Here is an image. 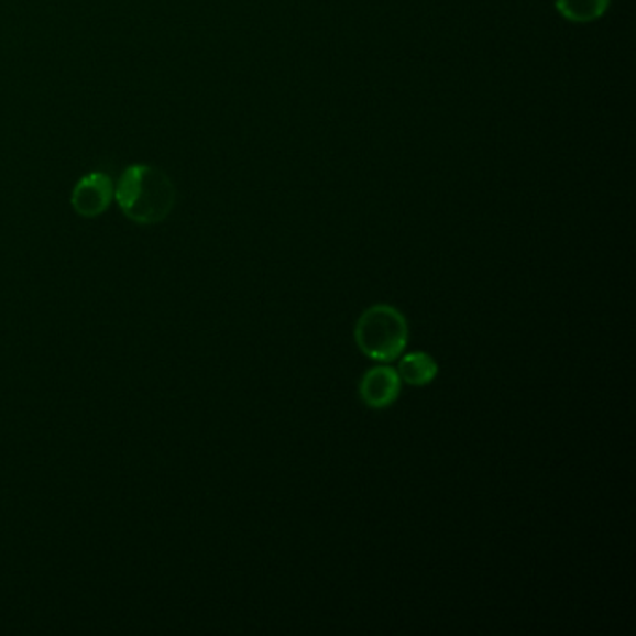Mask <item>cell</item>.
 <instances>
[{
    "mask_svg": "<svg viewBox=\"0 0 636 636\" xmlns=\"http://www.w3.org/2000/svg\"><path fill=\"white\" fill-rule=\"evenodd\" d=\"M611 7V0H557V10L571 23H592Z\"/></svg>",
    "mask_w": 636,
    "mask_h": 636,
    "instance_id": "cell-6",
    "label": "cell"
},
{
    "mask_svg": "<svg viewBox=\"0 0 636 636\" xmlns=\"http://www.w3.org/2000/svg\"><path fill=\"white\" fill-rule=\"evenodd\" d=\"M402 386L404 383L399 380L398 370L380 362L377 366L370 368L366 374L362 375L359 396L362 404L370 409H386L398 402Z\"/></svg>",
    "mask_w": 636,
    "mask_h": 636,
    "instance_id": "cell-4",
    "label": "cell"
},
{
    "mask_svg": "<svg viewBox=\"0 0 636 636\" xmlns=\"http://www.w3.org/2000/svg\"><path fill=\"white\" fill-rule=\"evenodd\" d=\"M398 375L404 385L428 386L439 375V364L426 351H409L398 359Z\"/></svg>",
    "mask_w": 636,
    "mask_h": 636,
    "instance_id": "cell-5",
    "label": "cell"
},
{
    "mask_svg": "<svg viewBox=\"0 0 636 636\" xmlns=\"http://www.w3.org/2000/svg\"><path fill=\"white\" fill-rule=\"evenodd\" d=\"M114 198L129 221L152 227L171 217L176 187L157 166L131 165L114 185Z\"/></svg>",
    "mask_w": 636,
    "mask_h": 636,
    "instance_id": "cell-1",
    "label": "cell"
},
{
    "mask_svg": "<svg viewBox=\"0 0 636 636\" xmlns=\"http://www.w3.org/2000/svg\"><path fill=\"white\" fill-rule=\"evenodd\" d=\"M357 348L375 362L391 364L404 355L409 343V324L396 306L380 303L359 316L355 325Z\"/></svg>",
    "mask_w": 636,
    "mask_h": 636,
    "instance_id": "cell-2",
    "label": "cell"
},
{
    "mask_svg": "<svg viewBox=\"0 0 636 636\" xmlns=\"http://www.w3.org/2000/svg\"><path fill=\"white\" fill-rule=\"evenodd\" d=\"M114 198L111 176L101 171L88 172L72 190V208L85 219H96L103 215Z\"/></svg>",
    "mask_w": 636,
    "mask_h": 636,
    "instance_id": "cell-3",
    "label": "cell"
}]
</instances>
